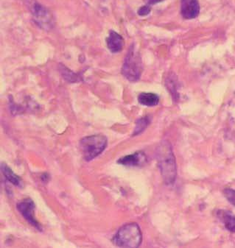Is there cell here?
I'll return each mask as SVG.
<instances>
[{"instance_id": "9c48e42d", "label": "cell", "mask_w": 235, "mask_h": 248, "mask_svg": "<svg viewBox=\"0 0 235 248\" xmlns=\"http://www.w3.org/2000/svg\"><path fill=\"white\" fill-rule=\"evenodd\" d=\"M106 43H107L108 48L111 52L117 53L123 49L124 41L120 34L117 33L115 31H111L110 32V35L106 39Z\"/></svg>"}, {"instance_id": "9a60e30c", "label": "cell", "mask_w": 235, "mask_h": 248, "mask_svg": "<svg viewBox=\"0 0 235 248\" xmlns=\"http://www.w3.org/2000/svg\"><path fill=\"white\" fill-rule=\"evenodd\" d=\"M225 197L229 202L235 206V190L232 188H226L223 191Z\"/></svg>"}, {"instance_id": "277c9868", "label": "cell", "mask_w": 235, "mask_h": 248, "mask_svg": "<svg viewBox=\"0 0 235 248\" xmlns=\"http://www.w3.org/2000/svg\"><path fill=\"white\" fill-rule=\"evenodd\" d=\"M142 72V63L140 54L137 52L133 45L126 55L122 68V73L127 80L131 82L137 81Z\"/></svg>"}, {"instance_id": "52a82bcc", "label": "cell", "mask_w": 235, "mask_h": 248, "mask_svg": "<svg viewBox=\"0 0 235 248\" xmlns=\"http://www.w3.org/2000/svg\"><path fill=\"white\" fill-rule=\"evenodd\" d=\"M200 12V5L198 0H182L181 14L186 19L196 18Z\"/></svg>"}, {"instance_id": "4fadbf2b", "label": "cell", "mask_w": 235, "mask_h": 248, "mask_svg": "<svg viewBox=\"0 0 235 248\" xmlns=\"http://www.w3.org/2000/svg\"><path fill=\"white\" fill-rule=\"evenodd\" d=\"M150 123H151V119L148 117H142V118H140V120H137L133 136L139 135L140 133H142L148 127Z\"/></svg>"}, {"instance_id": "5bb4252c", "label": "cell", "mask_w": 235, "mask_h": 248, "mask_svg": "<svg viewBox=\"0 0 235 248\" xmlns=\"http://www.w3.org/2000/svg\"><path fill=\"white\" fill-rule=\"evenodd\" d=\"M61 72H62V74L63 75V78H64L65 79H66L68 81L71 82V83L78 81L79 78L78 77L77 75H76V74L71 72L69 69H66V68L65 67V66H63L61 68Z\"/></svg>"}, {"instance_id": "ba28073f", "label": "cell", "mask_w": 235, "mask_h": 248, "mask_svg": "<svg viewBox=\"0 0 235 248\" xmlns=\"http://www.w3.org/2000/svg\"><path fill=\"white\" fill-rule=\"evenodd\" d=\"M146 159V156L142 152H137L131 155H125L120 158L117 163L126 167H138L144 164Z\"/></svg>"}, {"instance_id": "5b68a950", "label": "cell", "mask_w": 235, "mask_h": 248, "mask_svg": "<svg viewBox=\"0 0 235 248\" xmlns=\"http://www.w3.org/2000/svg\"><path fill=\"white\" fill-rule=\"evenodd\" d=\"M35 23L45 31L53 28L54 21L52 14L47 8L35 0H27Z\"/></svg>"}, {"instance_id": "2e32d148", "label": "cell", "mask_w": 235, "mask_h": 248, "mask_svg": "<svg viewBox=\"0 0 235 248\" xmlns=\"http://www.w3.org/2000/svg\"><path fill=\"white\" fill-rule=\"evenodd\" d=\"M151 7L149 6V5H144V6L141 7L140 9L137 11V14H138L139 16H148V14L151 13Z\"/></svg>"}, {"instance_id": "7a4b0ae2", "label": "cell", "mask_w": 235, "mask_h": 248, "mask_svg": "<svg viewBox=\"0 0 235 248\" xmlns=\"http://www.w3.org/2000/svg\"><path fill=\"white\" fill-rule=\"evenodd\" d=\"M141 230L137 223H128L119 229L114 242L120 248H138L141 243Z\"/></svg>"}, {"instance_id": "6da1fadb", "label": "cell", "mask_w": 235, "mask_h": 248, "mask_svg": "<svg viewBox=\"0 0 235 248\" xmlns=\"http://www.w3.org/2000/svg\"><path fill=\"white\" fill-rule=\"evenodd\" d=\"M158 167L161 176L168 185L174 184L176 178L177 170L175 156L171 144L168 141H162L156 152Z\"/></svg>"}, {"instance_id": "30bf717a", "label": "cell", "mask_w": 235, "mask_h": 248, "mask_svg": "<svg viewBox=\"0 0 235 248\" xmlns=\"http://www.w3.org/2000/svg\"><path fill=\"white\" fill-rule=\"evenodd\" d=\"M1 170H2V173H3L5 178L13 185L19 187V188H22L24 186L23 181H22V178L16 175L13 170L7 164H2Z\"/></svg>"}, {"instance_id": "8992f818", "label": "cell", "mask_w": 235, "mask_h": 248, "mask_svg": "<svg viewBox=\"0 0 235 248\" xmlns=\"http://www.w3.org/2000/svg\"><path fill=\"white\" fill-rule=\"evenodd\" d=\"M17 210L19 211L24 219L32 227L37 229L39 232H42V227L41 224L36 220L34 216V210H35V203L32 200L26 198L23 201L17 203Z\"/></svg>"}, {"instance_id": "3957f363", "label": "cell", "mask_w": 235, "mask_h": 248, "mask_svg": "<svg viewBox=\"0 0 235 248\" xmlns=\"http://www.w3.org/2000/svg\"><path fill=\"white\" fill-rule=\"evenodd\" d=\"M80 146L84 159L92 161L104 151L107 146V138L101 134L89 136L80 140Z\"/></svg>"}, {"instance_id": "e0dca14e", "label": "cell", "mask_w": 235, "mask_h": 248, "mask_svg": "<svg viewBox=\"0 0 235 248\" xmlns=\"http://www.w3.org/2000/svg\"><path fill=\"white\" fill-rule=\"evenodd\" d=\"M148 5H156L159 2H163L165 0H144Z\"/></svg>"}, {"instance_id": "8fae6325", "label": "cell", "mask_w": 235, "mask_h": 248, "mask_svg": "<svg viewBox=\"0 0 235 248\" xmlns=\"http://www.w3.org/2000/svg\"><path fill=\"white\" fill-rule=\"evenodd\" d=\"M138 101L142 106L153 107L158 105L159 97L154 93H141L139 95Z\"/></svg>"}, {"instance_id": "7c38bea8", "label": "cell", "mask_w": 235, "mask_h": 248, "mask_svg": "<svg viewBox=\"0 0 235 248\" xmlns=\"http://www.w3.org/2000/svg\"><path fill=\"white\" fill-rule=\"evenodd\" d=\"M219 217L224 223L226 229L232 233H235V217L229 212H220L219 213Z\"/></svg>"}]
</instances>
